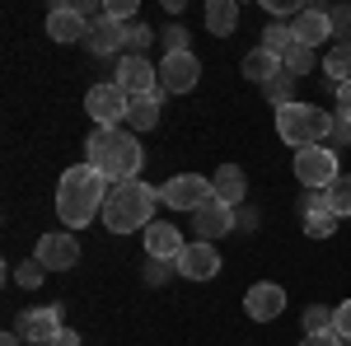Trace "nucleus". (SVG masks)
<instances>
[{
	"mask_svg": "<svg viewBox=\"0 0 351 346\" xmlns=\"http://www.w3.org/2000/svg\"><path fill=\"white\" fill-rule=\"evenodd\" d=\"M160 99L164 94L132 99V108H127V127H132V132H155V127H160Z\"/></svg>",
	"mask_w": 351,
	"mask_h": 346,
	"instance_id": "22",
	"label": "nucleus"
},
{
	"mask_svg": "<svg viewBox=\"0 0 351 346\" xmlns=\"http://www.w3.org/2000/svg\"><path fill=\"white\" fill-rule=\"evenodd\" d=\"M281 66H286V75H295V80H304V75H309V71H314V66H319V56H314V47H291V52L281 56Z\"/></svg>",
	"mask_w": 351,
	"mask_h": 346,
	"instance_id": "26",
	"label": "nucleus"
},
{
	"mask_svg": "<svg viewBox=\"0 0 351 346\" xmlns=\"http://www.w3.org/2000/svg\"><path fill=\"white\" fill-rule=\"evenodd\" d=\"M324 75H328L332 84H347V80H351V42H337V47L328 52Z\"/></svg>",
	"mask_w": 351,
	"mask_h": 346,
	"instance_id": "24",
	"label": "nucleus"
},
{
	"mask_svg": "<svg viewBox=\"0 0 351 346\" xmlns=\"http://www.w3.org/2000/svg\"><path fill=\"white\" fill-rule=\"evenodd\" d=\"M89 19H84L75 5H56L52 14H47V38H56V42H84L89 38Z\"/></svg>",
	"mask_w": 351,
	"mask_h": 346,
	"instance_id": "17",
	"label": "nucleus"
},
{
	"mask_svg": "<svg viewBox=\"0 0 351 346\" xmlns=\"http://www.w3.org/2000/svg\"><path fill=\"white\" fill-rule=\"evenodd\" d=\"M84 47H89L94 56H117V61H122V52H127V28L112 24V19H99V24L89 28Z\"/></svg>",
	"mask_w": 351,
	"mask_h": 346,
	"instance_id": "18",
	"label": "nucleus"
},
{
	"mask_svg": "<svg viewBox=\"0 0 351 346\" xmlns=\"http://www.w3.org/2000/svg\"><path fill=\"white\" fill-rule=\"evenodd\" d=\"M108 192L112 187L104 173H94L89 164H71L61 173V183H56V215H61V225L66 230L94 225L99 211H104V201H108Z\"/></svg>",
	"mask_w": 351,
	"mask_h": 346,
	"instance_id": "2",
	"label": "nucleus"
},
{
	"mask_svg": "<svg viewBox=\"0 0 351 346\" xmlns=\"http://www.w3.org/2000/svg\"><path fill=\"white\" fill-rule=\"evenodd\" d=\"M300 323H304V332H328V328H332V309H328V304H309Z\"/></svg>",
	"mask_w": 351,
	"mask_h": 346,
	"instance_id": "31",
	"label": "nucleus"
},
{
	"mask_svg": "<svg viewBox=\"0 0 351 346\" xmlns=\"http://www.w3.org/2000/svg\"><path fill=\"white\" fill-rule=\"evenodd\" d=\"M291 169H295V183L309 187V192H328V187L342 178L337 150H332V145H304V150H295Z\"/></svg>",
	"mask_w": 351,
	"mask_h": 346,
	"instance_id": "5",
	"label": "nucleus"
},
{
	"mask_svg": "<svg viewBox=\"0 0 351 346\" xmlns=\"http://www.w3.org/2000/svg\"><path fill=\"white\" fill-rule=\"evenodd\" d=\"M332 332H337L342 342H351V299H342V304L332 309Z\"/></svg>",
	"mask_w": 351,
	"mask_h": 346,
	"instance_id": "35",
	"label": "nucleus"
},
{
	"mask_svg": "<svg viewBox=\"0 0 351 346\" xmlns=\"http://www.w3.org/2000/svg\"><path fill=\"white\" fill-rule=\"evenodd\" d=\"M173 271L178 276H188V281H211L220 271V253H216V243H206V239H192L183 253H178V262H173Z\"/></svg>",
	"mask_w": 351,
	"mask_h": 346,
	"instance_id": "13",
	"label": "nucleus"
},
{
	"mask_svg": "<svg viewBox=\"0 0 351 346\" xmlns=\"http://www.w3.org/2000/svg\"><path fill=\"white\" fill-rule=\"evenodd\" d=\"M127 108H132V99L117 89V84H94L89 94H84V112L94 117V127H122L127 122Z\"/></svg>",
	"mask_w": 351,
	"mask_h": 346,
	"instance_id": "8",
	"label": "nucleus"
},
{
	"mask_svg": "<svg viewBox=\"0 0 351 346\" xmlns=\"http://www.w3.org/2000/svg\"><path fill=\"white\" fill-rule=\"evenodd\" d=\"M66 328H61V309H28L24 319H19V337H24L28 346H52L56 337H61Z\"/></svg>",
	"mask_w": 351,
	"mask_h": 346,
	"instance_id": "15",
	"label": "nucleus"
},
{
	"mask_svg": "<svg viewBox=\"0 0 351 346\" xmlns=\"http://www.w3.org/2000/svg\"><path fill=\"white\" fill-rule=\"evenodd\" d=\"M84 164L94 173H104L112 187L141 178L145 169V150H141V136L127 132V127H94L89 140H84Z\"/></svg>",
	"mask_w": 351,
	"mask_h": 346,
	"instance_id": "1",
	"label": "nucleus"
},
{
	"mask_svg": "<svg viewBox=\"0 0 351 346\" xmlns=\"http://www.w3.org/2000/svg\"><path fill=\"white\" fill-rule=\"evenodd\" d=\"M304 234L309 239H332L337 234V215L324 206V192H309L304 197Z\"/></svg>",
	"mask_w": 351,
	"mask_h": 346,
	"instance_id": "19",
	"label": "nucleus"
},
{
	"mask_svg": "<svg viewBox=\"0 0 351 346\" xmlns=\"http://www.w3.org/2000/svg\"><path fill=\"white\" fill-rule=\"evenodd\" d=\"M112 84H117L127 99H150V94H160V66H150L145 56H122Z\"/></svg>",
	"mask_w": 351,
	"mask_h": 346,
	"instance_id": "7",
	"label": "nucleus"
},
{
	"mask_svg": "<svg viewBox=\"0 0 351 346\" xmlns=\"http://www.w3.org/2000/svg\"><path fill=\"white\" fill-rule=\"evenodd\" d=\"M281 71H286V66H281V56H271L267 47H253V52L243 56V75H248L253 84H271Z\"/></svg>",
	"mask_w": 351,
	"mask_h": 346,
	"instance_id": "21",
	"label": "nucleus"
},
{
	"mask_svg": "<svg viewBox=\"0 0 351 346\" xmlns=\"http://www.w3.org/2000/svg\"><path fill=\"white\" fill-rule=\"evenodd\" d=\"M155 38H160V33H150L145 19H141V24H127V52L122 56H145V47H150Z\"/></svg>",
	"mask_w": 351,
	"mask_h": 346,
	"instance_id": "28",
	"label": "nucleus"
},
{
	"mask_svg": "<svg viewBox=\"0 0 351 346\" xmlns=\"http://www.w3.org/2000/svg\"><path fill=\"white\" fill-rule=\"evenodd\" d=\"M263 47H267L271 56H286L291 47H295V33H291V24H267V28H263Z\"/></svg>",
	"mask_w": 351,
	"mask_h": 346,
	"instance_id": "27",
	"label": "nucleus"
},
{
	"mask_svg": "<svg viewBox=\"0 0 351 346\" xmlns=\"http://www.w3.org/2000/svg\"><path fill=\"white\" fill-rule=\"evenodd\" d=\"M202 80V61L192 52H164L160 61V94H192Z\"/></svg>",
	"mask_w": 351,
	"mask_h": 346,
	"instance_id": "9",
	"label": "nucleus"
},
{
	"mask_svg": "<svg viewBox=\"0 0 351 346\" xmlns=\"http://www.w3.org/2000/svg\"><path fill=\"white\" fill-rule=\"evenodd\" d=\"M337 112H347V117H351V80L337 84Z\"/></svg>",
	"mask_w": 351,
	"mask_h": 346,
	"instance_id": "38",
	"label": "nucleus"
},
{
	"mask_svg": "<svg viewBox=\"0 0 351 346\" xmlns=\"http://www.w3.org/2000/svg\"><path fill=\"white\" fill-rule=\"evenodd\" d=\"M160 42H164V52H192V47H188V28H183V24H169L160 33Z\"/></svg>",
	"mask_w": 351,
	"mask_h": 346,
	"instance_id": "34",
	"label": "nucleus"
},
{
	"mask_svg": "<svg viewBox=\"0 0 351 346\" xmlns=\"http://www.w3.org/2000/svg\"><path fill=\"white\" fill-rule=\"evenodd\" d=\"M328 145H351V117L347 112H332V127H328Z\"/></svg>",
	"mask_w": 351,
	"mask_h": 346,
	"instance_id": "33",
	"label": "nucleus"
},
{
	"mask_svg": "<svg viewBox=\"0 0 351 346\" xmlns=\"http://www.w3.org/2000/svg\"><path fill=\"white\" fill-rule=\"evenodd\" d=\"M324 206L337 215V220H342V215H351V173H342V178L324 192Z\"/></svg>",
	"mask_w": 351,
	"mask_h": 346,
	"instance_id": "25",
	"label": "nucleus"
},
{
	"mask_svg": "<svg viewBox=\"0 0 351 346\" xmlns=\"http://www.w3.org/2000/svg\"><path fill=\"white\" fill-rule=\"evenodd\" d=\"M243 314L253 323H276L286 314V291L276 286V281H258V286H248L243 295Z\"/></svg>",
	"mask_w": 351,
	"mask_h": 346,
	"instance_id": "12",
	"label": "nucleus"
},
{
	"mask_svg": "<svg viewBox=\"0 0 351 346\" xmlns=\"http://www.w3.org/2000/svg\"><path fill=\"white\" fill-rule=\"evenodd\" d=\"M0 346H24V337H19V332H5V337H0Z\"/></svg>",
	"mask_w": 351,
	"mask_h": 346,
	"instance_id": "40",
	"label": "nucleus"
},
{
	"mask_svg": "<svg viewBox=\"0 0 351 346\" xmlns=\"http://www.w3.org/2000/svg\"><path fill=\"white\" fill-rule=\"evenodd\" d=\"M43 276H47V267L38 262V258H28V262L14 267V281H19L24 291H38V286H43Z\"/></svg>",
	"mask_w": 351,
	"mask_h": 346,
	"instance_id": "30",
	"label": "nucleus"
},
{
	"mask_svg": "<svg viewBox=\"0 0 351 346\" xmlns=\"http://www.w3.org/2000/svg\"><path fill=\"white\" fill-rule=\"evenodd\" d=\"M263 89H267L271 108H286V103H295V75H286V71H281V75H276L271 84H263Z\"/></svg>",
	"mask_w": 351,
	"mask_h": 346,
	"instance_id": "29",
	"label": "nucleus"
},
{
	"mask_svg": "<svg viewBox=\"0 0 351 346\" xmlns=\"http://www.w3.org/2000/svg\"><path fill=\"white\" fill-rule=\"evenodd\" d=\"M155 206H160V187H150L145 178L117 183L104 201V230L108 234H132V230H150L155 225Z\"/></svg>",
	"mask_w": 351,
	"mask_h": 346,
	"instance_id": "3",
	"label": "nucleus"
},
{
	"mask_svg": "<svg viewBox=\"0 0 351 346\" xmlns=\"http://www.w3.org/2000/svg\"><path fill=\"white\" fill-rule=\"evenodd\" d=\"M192 230H197V239L216 243L220 234L239 230V211H234V206H225L220 197H211L206 206H197V211H192Z\"/></svg>",
	"mask_w": 351,
	"mask_h": 346,
	"instance_id": "11",
	"label": "nucleus"
},
{
	"mask_svg": "<svg viewBox=\"0 0 351 346\" xmlns=\"http://www.w3.org/2000/svg\"><path fill=\"white\" fill-rule=\"evenodd\" d=\"M33 258L47 267V271H71V267L80 262V239H75L71 230H52V234L38 239Z\"/></svg>",
	"mask_w": 351,
	"mask_h": 346,
	"instance_id": "10",
	"label": "nucleus"
},
{
	"mask_svg": "<svg viewBox=\"0 0 351 346\" xmlns=\"http://www.w3.org/2000/svg\"><path fill=\"white\" fill-rule=\"evenodd\" d=\"M263 5H267L271 14H291V19H295V14H300V10H295V5H291V0H263Z\"/></svg>",
	"mask_w": 351,
	"mask_h": 346,
	"instance_id": "37",
	"label": "nucleus"
},
{
	"mask_svg": "<svg viewBox=\"0 0 351 346\" xmlns=\"http://www.w3.org/2000/svg\"><path fill=\"white\" fill-rule=\"evenodd\" d=\"M183 248H188L183 225H173V220H155V225L145 230V253H150V262H178Z\"/></svg>",
	"mask_w": 351,
	"mask_h": 346,
	"instance_id": "14",
	"label": "nucleus"
},
{
	"mask_svg": "<svg viewBox=\"0 0 351 346\" xmlns=\"http://www.w3.org/2000/svg\"><path fill=\"white\" fill-rule=\"evenodd\" d=\"M291 33H295V42L300 47H324L328 38H332V14L328 10H300L295 19H291Z\"/></svg>",
	"mask_w": 351,
	"mask_h": 346,
	"instance_id": "16",
	"label": "nucleus"
},
{
	"mask_svg": "<svg viewBox=\"0 0 351 346\" xmlns=\"http://www.w3.org/2000/svg\"><path fill=\"white\" fill-rule=\"evenodd\" d=\"M52 346H80V332H71V328H66V332H61Z\"/></svg>",
	"mask_w": 351,
	"mask_h": 346,
	"instance_id": "39",
	"label": "nucleus"
},
{
	"mask_svg": "<svg viewBox=\"0 0 351 346\" xmlns=\"http://www.w3.org/2000/svg\"><path fill=\"white\" fill-rule=\"evenodd\" d=\"M211 192H216L225 206H239L243 197H248V178H243L239 164H220L216 178H211Z\"/></svg>",
	"mask_w": 351,
	"mask_h": 346,
	"instance_id": "20",
	"label": "nucleus"
},
{
	"mask_svg": "<svg viewBox=\"0 0 351 346\" xmlns=\"http://www.w3.org/2000/svg\"><path fill=\"white\" fill-rule=\"evenodd\" d=\"M328 127H332V112H324V108L314 103H286L276 108V136L286 140V145H295V150H304V145H328Z\"/></svg>",
	"mask_w": 351,
	"mask_h": 346,
	"instance_id": "4",
	"label": "nucleus"
},
{
	"mask_svg": "<svg viewBox=\"0 0 351 346\" xmlns=\"http://www.w3.org/2000/svg\"><path fill=\"white\" fill-rule=\"evenodd\" d=\"M206 28H211L216 38H230V33L239 28V5H234V0H211V5H206Z\"/></svg>",
	"mask_w": 351,
	"mask_h": 346,
	"instance_id": "23",
	"label": "nucleus"
},
{
	"mask_svg": "<svg viewBox=\"0 0 351 346\" xmlns=\"http://www.w3.org/2000/svg\"><path fill=\"white\" fill-rule=\"evenodd\" d=\"M136 10H141V5H136V0H108V5H104V19H112V24H132L136 19Z\"/></svg>",
	"mask_w": 351,
	"mask_h": 346,
	"instance_id": "32",
	"label": "nucleus"
},
{
	"mask_svg": "<svg viewBox=\"0 0 351 346\" xmlns=\"http://www.w3.org/2000/svg\"><path fill=\"white\" fill-rule=\"evenodd\" d=\"M216 192H211V178H202V173H173L169 183H160V206L169 211H197V206H206Z\"/></svg>",
	"mask_w": 351,
	"mask_h": 346,
	"instance_id": "6",
	"label": "nucleus"
},
{
	"mask_svg": "<svg viewBox=\"0 0 351 346\" xmlns=\"http://www.w3.org/2000/svg\"><path fill=\"white\" fill-rule=\"evenodd\" d=\"M300 346H342V337H337L332 328H328V332H304V337H300Z\"/></svg>",
	"mask_w": 351,
	"mask_h": 346,
	"instance_id": "36",
	"label": "nucleus"
}]
</instances>
